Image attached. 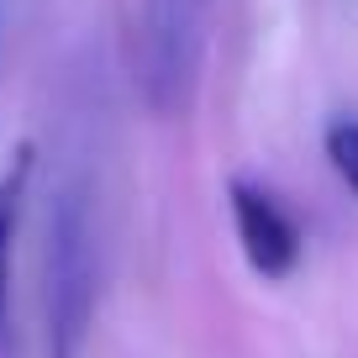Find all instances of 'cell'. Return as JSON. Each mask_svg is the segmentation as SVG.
<instances>
[{
    "label": "cell",
    "instance_id": "obj_2",
    "mask_svg": "<svg viewBox=\"0 0 358 358\" xmlns=\"http://www.w3.org/2000/svg\"><path fill=\"white\" fill-rule=\"evenodd\" d=\"M206 48V0H148L137 37V85L158 116L185 111L201 74Z\"/></svg>",
    "mask_w": 358,
    "mask_h": 358
},
{
    "label": "cell",
    "instance_id": "obj_5",
    "mask_svg": "<svg viewBox=\"0 0 358 358\" xmlns=\"http://www.w3.org/2000/svg\"><path fill=\"white\" fill-rule=\"evenodd\" d=\"M327 158H332L337 179L358 195V122H332L327 127Z\"/></svg>",
    "mask_w": 358,
    "mask_h": 358
},
{
    "label": "cell",
    "instance_id": "obj_3",
    "mask_svg": "<svg viewBox=\"0 0 358 358\" xmlns=\"http://www.w3.org/2000/svg\"><path fill=\"white\" fill-rule=\"evenodd\" d=\"M227 201H232V227H237V243H243V258L253 264V274L285 280L301 264V227H295V216L268 190L248 185V179L227 185Z\"/></svg>",
    "mask_w": 358,
    "mask_h": 358
},
{
    "label": "cell",
    "instance_id": "obj_4",
    "mask_svg": "<svg viewBox=\"0 0 358 358\" xmlns=\"http://www.w3.org/2000/svg\"><path fill=\"white\" fill-rule=\"evenodd\" d=\"M27 174H32V148H16L11 169L0 174V322H6V285H11V237H16V211H22Z\"/></svg>",
    "mask_w": 358,
    "mask_h": 358
},
{
    "label": "cell",
    "instance_id": "obj_6",
    "mask_svg": "<svg viewBox=\"0 0 358 358\" xmlns=\"http://www.w3.org/2000/svg\"><path fill=\"white\" fill-rule=\"evenodd\" d=\"M0 32H6V0H0Z\"/></svg>",
    "mask_w": 358,
    "mask_h": 358
},
{
    "label": "cell",
    "instance_id": "obj_1",
    "mask_svg": "<svg viewBox=\"0 0 358 358\" xmlns=\"http://www.w3.org/2000/svg\"><path fill=\"white\" fill-rule=\"evenodd\" d=\"M90 316H95V195L90 179H64L48 195L43 358H85Z\"/></svg>",
    "mask_w": 358,
    "mask_h": 358
}]
</instances>
